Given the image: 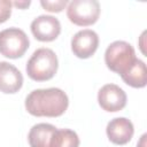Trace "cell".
Here are the masks:
<instances>
[{
    "instance_id": "17",
    "label": "cell",
    "mask_w": 147,
    "mask_h": 147,
    "mask_svg": "<svg viewBox=\"0 0 147 147\" xmlns=\"http://www.w3.org/2000/svg\"><path fill=\"white\" fill-rule=\"evenodd\" d=\"M146 137H147V134H142V137H141V139H140V141H139L137 147H145L146 146Z\"/></svg>"
},
{
    "instance_id": "12",
    "label": "cell",
    "mask_w": 147,
    "mask_h": 147,
    "mask_svg": "<svg viewBox=\"0 0 147 147\" xmlns=\"http://www.w3.org/2000/svg\"><path fill=\"white\" fill-rule=\"evenodd\" d=\"M122 79L124 80L125 84L136 87V88H141L145 87L147 84V70H146V64L137 59L134 63L121 76Z\"/></svg>"
},
{
    "instance_id": "5",
    "label": "cell",
    "mask_w": 147,
    "mask_h": 147,
    "mask_svg": "<svg viewBox=\"0 0 147 147\" xmlns=\"http://www.w3.org/2000/svg\"><path fill=\"white\" fill-rule=\"evenodd\" d=\"M100 15V3L96 0H72L67 8L69 21L79 26L94 24Z\"/></svg>"
},
{
    "instance_id": "16",
    "label": "cell",
    "mask_w": 147,
    "mask_h": 147,
    "mask_svg": "<svg viewBox=\"0 0 147 147\" xmlns=\"http://www.w3.org/2000/svg\"><path fill=\"white\" fill-rule=\"evenodd\" d=\"M30 3H31V1H29V0L28 1H14V2H11V5H14V6L18 7V8H22V9L29 7Z\"/></svg>"
},
{
    "instance_id": "9",
    "label": "cell",
    "mask_w": 147,
    "mask_h": 147,
    "mask_svg": "<svg viewBox=\"0 0 147 147\" xmlns=\"http://www.w3.org/2000/svg\"><path fill=\"white\" fill-rule=\"evenodd\" d=\"M108 139L115 145H125L133 137L134 129L130 119L125 117H117L111 119L106 127Z\"/></svg>"
},
{
    "instance_id": "3",
    "label": "cell",
    "mask_w": 147,
    "mask_h": 147,
    "mask_svg": "<svg viewBox=\"0 0 147 147\" xmlns=\"http://www.w3.org/2000/svg\"><path fill=\"white\" fill-rule=\"evenodd\" d=\"M137 60L134 48L126 41L116 40L111 42L105 53V62L111 71L122 76Z\"/></svg>"
},
{
    "instance_id": "4",
    "label": "cell",
    "mask_w": 147,
    "mask_h": 147,
    "mask_svg": "<svg viewBox=\"0 0 147 147\" xmlns=\"http://www.w3.org/2000/svg\"><path fill=\"white\" fill-rule=\"evenodd\" d=\"M30 45L26 33L18 28H9L0 31V54L9 59H18L24 55Z\"/></svg>"
},
{
    "instance_id": "14",
    "label": "cell",
    "mask_w": 147,
    "mask_h": 147,
    "mask_svg": "<svg viewBox=\"0 0 147 147\" xmlns=\"http://www.w3.org/2000/svg\"><path fill=\"white\" fill-rule=\"evenodd\" d=\"M40 5L48 11H52V13H59L61 11L62 9L65 8V6L68 5V1L67 0H56V1H48V0H41L40 1Z\"/></svg>"
},
{
    "instance_id": "1",
    "label": "cell",
    "mask_w": 147,
    "mask_h": 147,
    "mask_svg": "<svg viewBox=\"0 0 147 147\" xmlns=\"http://www.w3.org/2000/svg\"><path fill=\"white\" fill-rule=\"evenodd\" d=\"M69 106L68 95L56 87L33 90L25 99V109L37 117H57Z\"/></svg>"
},
{
    "instance_id": "13",
    "label": "cell",
    "mask_w": 147,
    "mask_h": 147,
    "mask_svg": "<svg viewBox=\"0 0 147 147\" xmlns=\"http://www.w3.org/2000/svg\"><path fill=\"white\" fill-rule=\"evenodd\" d=\"M79 138L77 133L69 129H56L53 134L51 147H78Z\"/></svg>"
},
{
    "instance_id": "2",
    "label": "cell",
    "mask_w": 147,
    "mask_h": 147,
    "mask_svg": "<svg viewBox=\"0 0 147 147\" xmlns=\"http://www.w3.org/2000/svg\"><path fill=\"white\" fill-rule=\"evenodd\" d=\"M59 61L51 48H38L33 52L26 63L28 76L36 82H45L54 77L57 71Z\"/></svg>"
},
{
    "instance_id": "11",
    "label": "cell",
    "mask_w": 147,
    "mask_h": 147,
    "mask_svg": "<svg viewBox=\"0 0 147 147\" xmlns=\"http://www.w3.org/2000/svg\"><path fill=\"white\" fill-rule=\"evenodd\" d=\"M56 127L48 123H39L30 129L28 140L30 147H51Z\"/></svg>"
},
{
    "instance_id": "8",
    "label": "cell",
    "mask_w": 147,
    "mask_h": 147,
    "mask_svg": "<svg viewBox=\"0 0 147 147\" xmlns=\"http://www.w3.org/2000/svg\"><path fill=\"white\" fill-rule=\"evenodd\" d=\"M31 32L39 41H53L61 32V24L54 16L40 15L32 21Z\"/></svg>"
},
{
    "instance_id": "15",
    "label": "cell",
    "mask_w": 147,
    "mask_h": 147,
    "mask_svg": "<svg viewBox=\"0 0 147 147\" xmlns=\"http://www.w3.org/2000/svg\"><path fill=\"white\" fill-rule=\"evenodd\" d=\"M11 1L0 0V23L6 22L11 15Z\"/></svg>"
},
{
    "instance_id": "7",
    "label": "cell",
    "mask_w": 147,
    "mask_h": 147,
    "mask_svg": "<svg viewBox=\"0 0 147 147\" xmlns=\"http://www.w3.org/2000/svg\"><path fill=\"white\" fill-rule=\"evenodd\" d=\"M98 46L99 36L90 29L78 31L71 39V51L79 59L91 57L96 52Z\"/></svg>"
},
{
    "instance_id": "6",
    "label": "cell",
    "mask_w": 147,
    "mask_h": 147,
    "mask_svg": "<svg viewBox=\"0 0 147 147\" xmlns=\"http://www.w3.org/2000/svg\"><path fill=\"white\" fill-rule=\"evenodd\" d=\"M98 102L106 111H119L126 105V94L119 86L115 84H106L99 90Z\"/></svg>"
},
{
    "instance_id": "10",
    "label": "cell",
    "mask_w": 147,
    "mask_h": 147,
    "mask_svg": "<svg viewBox=\"0 0 147 147\" xmlns=\"http://www.w3.org/2000/svg\"><path fill=\"white\" fill-rule=\"evenodd\" d=\"M23 76L21 71L8 62H0V91L6 94H13L21 90Z\"/></svg>"
}]
</instances>
